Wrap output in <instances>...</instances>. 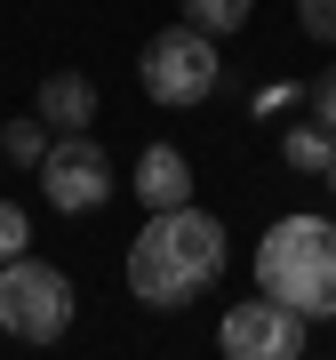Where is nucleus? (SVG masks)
<instances>
[{
  "label": "nucleus",
  "instance_id": "obj_1",
  "mask_svg": "<svg viewBox=\"0 0 336 360\" xmlns=\"http://www.w3.org/2000/svg\"><path fill=\"white\" fill-rule=\"evenodd\" d=\"M217 272H224V224L200 217L193 200L184 208H153L144 232L129 240V288L144 296V304H160V312L208 296Z\"/></svg>",
  "mask_w": 336,
  "mask_h": 360
},
{
  "label": "nucleus",
  "instance_id": "obj_2",
  "mask_svg": "<svg viewBox=\"0 0 336 360\" xmlns=\"http://www.w3.org/2000/svg\"><path fill=\"white\" fill-rule=\"evenodd\" d=\"M257 296L304 312V321H336V224L328 217H280L257 240Z\"/></svg>",
  "mask_w": 336,
  "mask_h": 360
},
{
  "label": "nucleus",
  "instance_id": "obj_3",
  "mask_svg": "<svg viewBox=\"0 0 336 360\" xmlns=\"http://www.w3.org/2000/svg\"><path fill=\"white\" fill-rule=\"evenodd\" d=\"M80 296H72V272H56L49 257H8L0 264V328L25 336V345H56V336L72 328Z\"/></svg>",
  "mask_w": 336,
  "mask_h": 360
},
{
  "label": "nucleus",
  "instance_id": "obj_4",
  "mask_svg": "<svg viewBox=\"0 0 336 360\" xmlns=\"http://www.w3.org/2000/svg\"><path fill=\"white\" fill-rule=\"evenodd\" d=\"M136 80H144V96H153V104H176V112H193V104H208V96H217V80H224L217 40H208L200 25H168V32L144 40Z\"/></svg>",
  "mask_w": 336,
  "mask_h": 360
},
{
  "label": "nucleus",
  "instance_id": "obj_5",
  "mask_svg": "<svg viewBox=\"0 0 336 360\" xmlns=\"http://www.w3.org/2000/svg\"><path fill=\"white\" fill-rule=\"evenodd\" d=\"M40 193H49L56 217H89V208L112 200V160H104V144H89V129L80 136H56L49 160H40Z\"/></svg>",
  "mask_w": 336,
  "mask_h": 360
},
{
  "label": "nucleus",
  "instance_id": "obj_6",
  "mask_svg": "<svg viewBox=\"0 0 336 360\" xmlns=\"http://www.w3.org/2000/svg\"><path fill=\"white\" fill-rule=\"evenodd\" d=\"M304 328H312L304 312L272 304V296H248V304H233L217 321V345H224V360H297Z\"/></svg>",
  "mask_w": 336,
  "mask_h": 360
},
{
  "label": "nucleus",
  "instance_id": "obj_7",
  "mask_svg": "<svg viewBox=\"0 0 336 360\" xmlns=\"http://www.w3.org/2000/svg\"><path fill=\"white\" fill-rule=\"evenodd\" d=\"M32 112H40V129L80 136V129L96 120V80H89V72H49V80H40V104H32Z\"/></svg>",
  "mask_w": 336,
  "mask_h": 360
},
{
  "label": "nucleus",
  "instance_id": "obj_8",
  "mask_svg": "<svg viewBox=\"0 0 336 360\" xmlns=\"http://www.w3.org/2000/svg\"><path fill=\"white\" fill-rule=\"evenodd\" d=\"M136 200H144V208H184V200H193V160H184L176 144H144V160H136Z\"/></svg>",
  "mask_w": 336,
  "mask_h": 360
},
{
  "label": "nucleus",
  "instance_id": "obj_9",
  "mask_svg": "<svg viewBox=\"0 0 336 360\" xmlns=\"http://www.w3.org/2000/svg\"><path fill=\"white\" fill-rule=\"evenodd\" d=\"M328 153H336V136L321 129V120H304V129L280 136V160L297 168V176H328Z\"/></svg>",
  "mask_w": 336,
  "mask_h": 360
},
{
  "label": "nucleus",
  "instance_id": "obj_10",
  "mask_svg": "<svg viewBox=\"0 0 336 360\" xmlns=\"http://www.w3.org/2000/svg\"><path fill=\"white\" fill-rule=\"evenodd\" d=\"M0 160H8V168H40V160H49V129H40V112H25V120L0 129Z\"/></svg>",
  "mask_w": 336,
  "mask_h": 360
},
{
  "label": "nucleus",
  "instance_id": "obj_11",
  "mask_svg": "<svg viewBox=\"0 0 336 360\" xmlns=\"http://www.w3.org/2000/svg\"><path fill=\"white\" fill-rule=\"evenodd\" d=\"M248 16H257V0H184V25H200L208 40H224V32H240Z\"/></svg>",
  "mask_w": 336,
  "mask_h": 360
},
{
  "label": "nucleus",
  "instance_id": "obj_12",
  "mask_svg": "<svg viewBox=\"0 0 336 360\" xmlns=\"http://www.w3.org/2000/svg\"><path fill=\"white\" fill-rule=\"evenodd\" d=\"M25 248H32V217H25L16 200H0V264L25 257Z\"/></svg>",
  "mask_w": 336,
  "mask_h": 360
},
{
  "label": "nucleus",
  "instance_id": "obj_13",
  "mask_svg": "<svg viewBox=\"0 0 336 360\" xmlns=\"http://www.w3.org/2000/svg\"><path fill=\"white\" fill-rule=\"evenodd\" d=\"M297 16H304L312 40H336V0H297Z\"/></svg>",
  "mask_w": 336,
  "mask_h": 360
},
{
  "label": "nucleus",
  "instance_id": "obj_14",
  "mask_svg": "<svg viewBox=\"0 0 336 360\" xmlns=\"http://www.w3.org/2000/svg\"><path fill=\"white\" fill-rule=\"evenodd\" d=\"M312 120H321V129L336 136V65H328L321 80H312Z\"/></svg>",
  "mask_w": 336,
  "mask_h": 360
},
{
  "label": "nucleus",
  "instance_id": "obj_15",
  "mask_svg": "<svg viewBox=\"0 0 336 360\" xmlns=\"http://www.w3.org/2000/svg\"><path fill=\"white\" fill-rule=\"evenodd\" d=\"M328 193H336V153H328Z\"/></svg>",
  "mask_w": 336,
  "mask_h": 360
},
{
  "label": "nucleus",
  "instance_id": "obj_16",
  "mask_svg": "<svg viewBox=\"0 0 336 360\" xmlns=\"http://www.w3.org/2000/svg\"><path fill=\"white\" fill-rule=\"evenodd\" d=\"M0 168H8V160H0Z\"/></svg>",
  "mask_w": 336,
  "mask_h": 360
}]
</instances>
